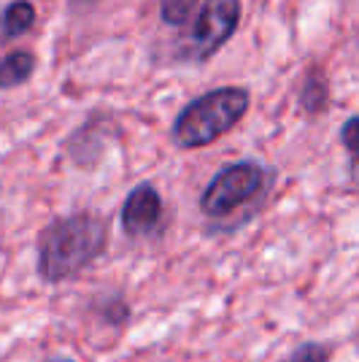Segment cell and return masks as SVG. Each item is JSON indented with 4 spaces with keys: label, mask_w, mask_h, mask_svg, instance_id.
<instances>
[{
    "label": "cell",
    "mask_w": 359,
    "mask_h": 362,
    "mask_svg": "<svg viewBox=\"0 0 359 362\" xmlns=\"http://www.w3.org/2000/svg\"><path fill=\"white\" fill-rule=\"evenodd\" d=\"M35 54L30 49H14L0 57V90H16L28 84L35 74Z\"/></svg>",
    "instance_id": "cell-8"
},
{
    "label": "cell",
    "mask_w": 359,
    "mask_h": 362,
    "mask_svg": "<svg viewBox=\"0 0 359 362\" xmlns=\"http://www.w3.org/2000/svg\"><path fill=\"white\" fill-rule=\"evenodd\" d=\"M163 214H165V200L160 189L143 181L133 187L124 203H122L119 222L127 238H149L163 227Z\"/></svg>",
    "instance_id": "cell-5"
},
{
    "label": "cell",
    "mask_w": 359,
    "mask_h": 362,
    "mask_svg": "<svg viewBox=\"0 0 359 362\" xmlns=\"http://www.w3.org/2000/svg\"><path fill=\"white\" fill-rule=\"evenodd\" d=\"M341 144L348 151V163H351V179H354V165H357V117H348L341 127Z\"/></svg>",
    "instance_id": "cell-11"
},
{
    "label": "cell",
    "mask_w": 359,
    "mask_h": 362,
    "mask_svg": "<svg viewBox=\"0 0 359 362\" xmlns=\"http://www.w3.org/2000/svg\"><path fill=\"white\" fill-rule=\"evenodd\" d=\"M35 25V6L30 0H11L0 8V46L11 44L33 30Z\"/></svg>",
    "instance_id": "cell-7"
},
{
    "label": "cell",
    "mask_w": 359,
    "mask_h": 362,
    "mask_svg": "<svg viewBox=\"0 0 359 362\" xmlns=\"http://www.w3.org/2000/svg\"><path fill=\"white\" fill-rule=\"evenodd\" d=\"M281 362H329V346L319 341H305Z\"/></svg>",
    "instance_id": "cell-10"
},
{
    "label": "cell",
    "mask_w": 359,
    "mask_h": 362,
    "mask_svg": "<svg viewBox=\"0 0 359 362\" xmlns=\"http://www.w3.org/2000/svg\"><path fill=\"white\" fill-rule=\"evenodd\" d=\"M298 103L300 108L308 114V117H322L329 106V81L322 65H311L305 76H302V84L298 92Z\"/></svg>",
    "instance_id": "cell-6"
},
{
    "label": "cell",
    "mask_w": 359,
    "mask_h": 362,
    "mask_svg": "<svg viewBox=\"0 0 359 362\" xmlns=\"http://www.w3.org/2000/svg\"><path fill=\"white\" fill-rule=\"evenodd\" d=\"M200 0H160V19L167 28H189Z\"/></svg>",
    "instance_id": "cell-9"
},
{
    "label": "cell",
    "mask_w": 359,
    "mask_h": 362,
    "mask_svg": "<svg viewBox=\"0 0 359 362\" xmlns=\"http://www.w3.org/2000/svg\"><path fill=\"white\" fill-rule=\"evenodd\" d=\"M252 106L246 87H213L192 98L173 119L170 138L179 149H203L230 133Z\"/></svg>",
    "instance_id": "cell-2"
},
{
    "label": "cell",
    "mask_w": 359,
    "mask_h": 362,
    "mask_svg": "<svg viewBox=\"0 0 359 362\" xmlns=\"http://www.w3.org/2000/svg\"><path fill=\"white\" fill-rule=\"evenodd\" d=\"M243 16L240 0H203L195 19L189 22V38L181 49L179 60L206 62L235 35Z\"/></svg>",
    "instance_id": "cell-4"
},
{
    "label": "cell",
    "mask_w": 359,
    "mask_h": 362,
    "mask_svg": "<svg viewBox=\"0 0 359 362\" xmlns=\"http://www.w3.org/2000/svg\"><path fill=\"white\" fill-rule=\"evenodd\" d=\"M265 187H268L265 165L257 160H238L213 173V179L200 192L197 206L206 219H225L243 206L254 203L265 192Z\"/></svg>",
    "instance_id": "cell-3"
},
{
    "label": "cell",
    "mask_w": 359,
    "mask_h": 362,
    "mask_svg": "<svg viewBox=\"0 0 359 362\" xmlns=\"http://www.w3.org/2000/svg\"><path fill=\"white\" fill-rule=\"evenodd\" d=\"M49 362H73V360H65V357H54V360H49Z\"/></svg>",
    "instance_id": "cell-12"
},
{
    "label": "cell",
    "mask_w": 359,
    "mask_h": 362,
    "mask_svg": "<svg viewBox=\"0 0 359 362\" xmlns=\"http://www.w3.org/2000/svg\"><path fill=\"white\" fill-rule=\"evenodd\" d=\"M108 225L100 214L76 211L54 219L35 246V268L46 284L73 279L105 252Z\"/></svg>",
    "instance_id": "cell-1"
}]
</instances>
